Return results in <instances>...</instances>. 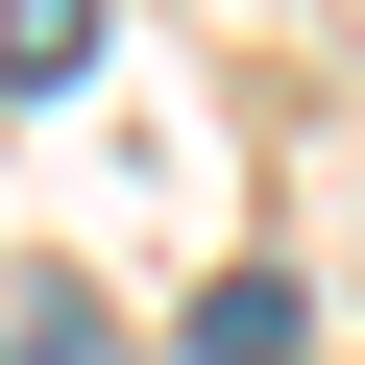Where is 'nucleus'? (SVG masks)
Segmentation results:
<instances>
[{
	"label": "nucleus",
	"instance_id": "obj_1",
	"mask_svg": "<svg viewBox=\"0 0 365 365\" xmlns=\"http://www.w3.org/2000/svg\"><path fill=\"white\" fill-rule=\"evenodd\" d=\"M0 73H25V98H49V73H98V0H0Z\"/></svg>",
	"mask_w": 365,
	"mask_h": 365
}]
</instances>
